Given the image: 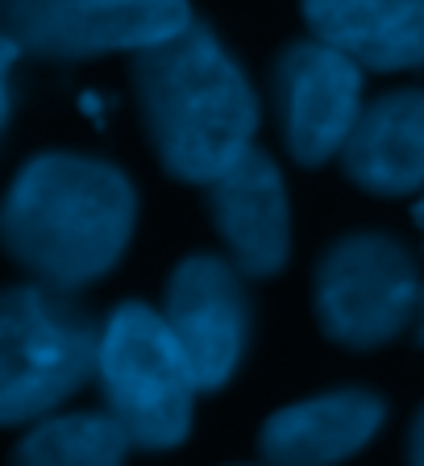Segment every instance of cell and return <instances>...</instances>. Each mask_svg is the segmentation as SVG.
Returning a JSON list of instances; mask_svg holds the SVG:
<instances>
[{
    "mask_svg": "<svg viewBox=\"0 0 424 466\" xmlns=\"http://www.w3.org/2000/svg\"><path fill=\"white\" fill-rule=\"evenodd\" d=\"M134 92L158 163L208 187L254 146L258 96L204 21L134 55Z\"/></svg>",
    "mask_w": 424,
    "mask_h": 466,
    "instance_id": "1",
    "label": "cell"
},
{
    "mask_svg": "<svg viewBox=\"0 0 424 466\" xmlns=\"http://www.w3.org/2000/svg\"><path fill=\"white\" fill-rule=\"evenodd\" d=\"M137 200L116 167L84 155H38L5 200V246L38 283L79 291L116 267Z\"/></svg>",
    "mask_w": 424,
    "mask_h": 466,
    "instance_id": "2",
    "label": "cell"
},
{
    "mask_svg": "<svg viewBox=\"0 0 424 466\" xmlns=\"http://www.w3.org/2000/svg\"><path fill=\"white\" fill-rule=\"evenodd\" d=\"M100 325L76 291L21 283L0 304V420L29 425L50 417L100 370Z\"/></svg>",
    "mask_w": 424,
    "mask_h": 466,
    "instance_id": "3",
    "label": "cell"
},
{
    "mask_svg": "<svg viewBox=\"0 0 424 466\" xmlns=\"http://www.w3.org/2000/svg\"><path fill=\"white\" fill-rule=\"evenodd\" d=\"M96 383L105 412L129 433L134 450H175L192 429L200 383L163 312L121 304L105 320Z\"/></svg>",
    "mask_w": 424,
    "mask_h": 466,
    "instance_id": "4",
    "label": "cell"
},
{
    "mask_svg": "<svg viewBox=\"0 0 424 466\" xmlns=\"http://www.w3.org/2000/svg\"><path fill=\"white\" fill-rule=\"evenodd\" d=\"M317 320L346 350H379L416 325L424 283L412 254L387 233H349L317 267Z\"/></svg>",
    "mask_w": 424,
    "mask_h": 466,
    "instance_id": "5",
    "label": "cell"
},
{
    "mask_svg": "<svg viewBox=\"0 0 424 466\" xmlns=\"http://www.w3.org/2000/svg\"><path fill=\"white\" fill-rule=\"evenodd\" d=\"M192 21L187 0H5V38L38 58L137 55Z\"/></svg>",
    "mask_w": 424,
    "mask_h": 466,
    "instance_id": "6",
    "label": "cell"
},
{
    "mask_svg": "<svg viewBox=\"0 0 424 466\" xmlns=\"http://www.w3.org/2000/svg\"><path fill=\"white\" fill-rule=\"evenodd\" d=\"M362 67L325 42H296L275 63V116L291 158L320 167L341 155L362 116Z\"/></svg>",
    "mask_w": 424,
    "mask_h": 466,
    "instance_id": "7",
    "label": "cell"
},
{
    "mask_svg": "<svg viewBox=\"0 0 424 466\" xmlns=\"http://www.w3.org/2000/svg\"><path fill=\"white\" fill-rule=\"evenodd\" d=\"M163 317L192 362L200 391L229 383L250 341V296L237 267L217 254L184 258L167 283Z\"/></svg>",
    "mask_w": 424,
    "mask_h": 466,
    "instance_id": "8",
    "label": "cell"
},
{
    "mask_svg": "<svg viewBox=\"0 0 424 466\" xmlns=\"http://www.w3.org/2000/svg\"><path fill=\"white\" fill-rule=\"evenodd\" d=\"M208 213L229 262L246 279L279 275L291 250V213L279 167L250 146L225 175L208 184Z\"/></svg>",
    "mask_w": 424,
    "mask_h": 466,
    "instance_id": "9",
    "label": "cell"
},
{
    "mask_svg": "<svg viewBox=\"0 0 424 466\" xmlns=\"http://www.w3.org/2000/svg\"><path fill=\"white\" fill-rule=\"evenodd\" d=\"M383 400L370 391H328L288 404L262 425L258 450L267 466H338L354 458L383 425Z\"/></svg>",
    "mask_w": 424,
    "mask_h": 466,
    "instance_id": "10",
    "label": "cell"
},
{
    "mask_svg": "<svg viewBox=\"0 0 424 466\" xmlns=\"http://www.w3.org/2000/svg\"><path fill=\"white\" fill-rule=\"evenodd\" d=\"M341 167L362 192L412 196L424 187V87L370 100L341 150Z\"/></svg>",
    "mask_w": 424,
    "mask_h": 466,
    "instance_id": "11",
    "label": "cell"
},
{
    "mask_svg": "<svg viewBox=\"0 0 424 466\" xmlns=\"http://www.w3.org/2000/svg\"><path fill=\"white\" fill-rule=\"evenodd\" d=\"M304 21L362 71L424 67V0H304Z\"/></svg>",
    "mask_w": 424,
    "mask_h": 466,
    "instance_id": "12",
    "label": "cell"
},
{
    "mask_svg": "<svg viewBox=\"0 0 424 466\" xmlns=\"http://www.w3.org/2000/svg\"><path fill=\"white\" fill-rule=\"evenodd\" d=\"M129 450V433L108 412H67L29 429L13 466H121Z\"/></svg>",
    "mask_w": 424,
    "mask_h": 466,
    "instance_id": "13",
    "label": "cell"
},
{
    "mask_svg": "<svg viewBox=\"0 0 424 466\" xmlns=\"http://www.w3.org/2000/svg\"><path fill=\"white\" fill-rule=\"evenodd\" d=\"M408 466H424V408L412 425V437H408Z\"/></svg>",
    "mask_w": 424,
    "mask_h": 466,
    "instance_id": "14",
    "label": "cell"
},
{
    "mask_svg": "<svg viewBox=\"0 0 424 466\" xmlns=\"http://www.w3.org/2000/svg\"><path fill=\"white\" fill-rule=\"evenodd\" d=\"M412 329H416V341L424 346V296H420V312H416V325H412Z\"/></svg>",
    "mask_w": 424,
    "mask_h": 466,
    "instance_id": "15",
    "label": "cell"
},
{
    "mask_svg": "<svg viewBox=\"0 0 424 466\" xmlns=\"http://www.w3.org/2000/svg\"><path fill=\"white\" fill-rule=\"evenodd\" d=\"M412 217H416V225H420V233H424V196L416 200V208H412Z\"/></svg>",
    "mask_w": 424,
    "mask_h": 466,
    "instance_id": "16",
    "label": "cell"
}]
</instances>
